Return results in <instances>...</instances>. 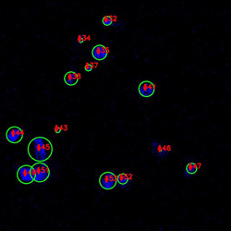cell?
<instances>
[{
    "label": "cell",
    "mask_w": 231,
    "mask_h": 231,
    "mask_svg": "<svg viewBox=\"0 0 231 231\" xmlns=\"http://www.w3.org/2000/svg\"><path fill=\"white\" fill-rule=\"evenodd\" d=\"M53 153L51 142L44 137L33 138L28 145V154L35 162H45Z\"/></svg>",
    "instance_id": "obj_1"
},
{
    "label": "cell",
    "mask_w": 231,
    "mask_h": 231,
    "mask_svg": "<svg viewBox=\"0 0 231 231\" xmlns=\"http://www.w3.org/2000/svg\"><path fill=\"white\" fill-rule=\"evenodd\" d=\"M32 175L35 182L42 183L48 180L50 176V169L44 162H37L32 165Z\"/></svg>",
    "instance_id": "obj_2"
},
{
    "label": "cell",
    "mask_w": 231,
    "mask_h": 231,
    "mask_svg": "<svg viewBox=\"0 0 231 231\" xmlns=\"http://www.w3.org/2000/svg\"><path fill=\"white\" fill-rule=\"evenodd\" d=\"M32 166L28 165H24L19 167L17 171V179L21 183L29 185L34 181L33 177L32 175Z\"/></svg>",
    "instance_id": "obj_3"
},
{
    "label": "cell",
    "mask_w": 231,
    "mask_h": 231,
    "mask_svg": "<svg viewBox=\"0 0 231 231\" xmlns=\"http://www.w3.org/2000/svg\"><path fill=\"white\" fill-rule=\"evenodd\" d=\"M99 185L106 191L112 190L117 185V176L113 172H104L99 178Z\"/></svg>",
    "instance_id": "obj_4"
},
{
    "label": "cell",
    "mask_w": 231,
    "mask_h": 231,
    "mask_svg": "<svg viewBox=\"0 0 231 231\" xmlns=\"http://www.w3.org/2000/svg\"><path fill=\"white\" fill-rule=\"evenodd\" d=\"M6 138L10 143H19L23 139V131L17 126H12L6 131Z\"/></svg>",
    "instance_id": "obj_5"
},
{
    "label": "cell",
    "mask_w": 231,
    "mask_h": 231,
    "mask_svg": "<svg viewBox=\"0 0 231 231\" xmlns=\"http://www.w3.org/2000/svg\"><path fill=\"white\" fill-rule=\"evenodd\" d=\"M138 93L144 98L152 97L155 93V85L150 81H143L138 86Z\"/></svg>",
    "instance_id": "obj_6"
},
{
    "label": "cell",
    "mask_w": 231,
    "mask_h": 231,
    "mask_svg": "<svg viewBox=\"0 0 231 231\" xmlns=\"http://www.w3.org/2000/svg\"><path fill=\"white\" fill-rule=\"evenodd\" d=\"M108 53H109L108 48L106 46H104V44H96L92 49L93 59L97 60V61L104 60L107 57V55H108Z\"/></svg>",
    "instance_id": "obj_7"
},
{
    "label": "cell",
    "mask_w": 231,
    "mask_h": 231,
    "mask_svg": "<svg viewBox=\"0 0 231 231\" xmlns=\"http://www.w3.org/2000/svg\"><path fill=\"white\" fill-rule=\"evenodd\" d=\"M80 80V75L75 71H69L64 76V82L69 86H74L78 83Z\"/></svg>",
    "instance_id": "obj_8"
},
{
    "label": "cell",
    "mask_w": 231,
    "mask_h": 231,
    "mask_svg": "<svg viewBox=\"0 0 231 231\" xmlns=\"http://www.w3.org/2000/svg\"><path fill=\"white\" fill-rule=\"evenodd\" d=\"M130 181V179L128 177L127 174H125V173H121V174H119L118 177H117V182H119V185H127Z\"/></svg>",
    "instance_id": "obj_9"
},
{
    "label": "cell",
    "mask_w": 231,
    "mask_h": 231,
    "mask_svg": "<svg viewBox=\"0 0 231 231\" xmlns=\"http://www.w3.org/2000/svg\"><path fill=\"white\" fill-rule=\"evenodd\" d=\"M198 170V167H197V165L193 162H190L187 164L186 165V172L188 173L189 175H193L195 174V173L197 172Z\"/></svg>",
    "instance_id": "obj_10"
},
{
    "label": "cell",
    "mask_w": 231,
    "mask_h": 231,
    "mask_svg": "<svg viewBox=\"0 0 231 231\" xmlns=\"http://www.w3.org/2000/svg\"><path fill=\"white\" fill-rule=\"evenodd\" d=\"M102 23L104 25V26H110L112 23H113V17L112 16H104L103 19H102Z\"/></svg>",
    "instance_id": "obj_11"
},
{
    "label": "cell",
    "mask_w": 231,
    "mask_h": 231,
    "mask_svg": "<svg viewBox=\"0 0 231 231\" xmlns=\"http://www.w3.org/2000/svg\"><path fill=\"white\" fill-rule=\"evenodd\" d=\"M93 64H91V63H87V64H85V67H84L85 71L90 72V71H92V70H93Z\"/></svg>",
    "instance_id": "obj_12"
},
{
    "label": "cell",
    "mask_w": 231,
    "mask_h": 231,
    "mask_svg": "<svg viewBox=\"0 0 231 231\" xmlns=\"http://www.w3.org/2000/svg\"><path fill=\"white\" fill-rule=\"evenodd\" d=\"M78 42L81 44V43H82L83 42V36H81V35H80L79 36V38H78Z\"/></svg>",
    "instance_id": "obj_13"
}]
</instances>
